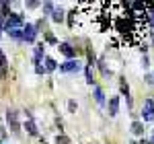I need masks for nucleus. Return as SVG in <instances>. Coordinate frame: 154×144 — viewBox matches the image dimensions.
I'll return each mask as SVG.
<instances>
[{
  "label": "nucleus",
  "mask_w": 154,
  "mask_h": 144,
  "mask_svg": "<svg viewBox=\"0 0 154 144\" xmlns=\"http://www.w3.org/2000/svg\"><path fill=\"white\" fill-rule=\"evenodd\" d=\"M21 25H23V19H21V14H17V12H11V14L6 17V31H11V29H21Z\"/></svg>",
  "instance_id": "f257e3e1"
},
{
  "label": "nucleus",
  "mask_w": 154,
  "mask_h": 144,
  "mask_svg": "<svg viewBox=\"0 0 154 144\" xmlns=\"http://www.w3.org/2000/svg\"><path fill=\"white\" fill-rule=\"evenodd\" d=\"M37 37V29L35 25H25L23 27V41H27V43H33Z\"/></svg>",
  "instance_id": "f03ea898"
},
{
  "label": "nucleus",
  "mask_w": 154,
  "mask_h": 144,
  "mask_svg": "<svg viewBox=\"0 0 154 144\" xmlns=\"http://www.w3.org/2000/svg\"><path fill=\"white\" fill-rule=\"evenodd\" d=\"M6 120H8V126H11L12 132H19V120H17V111L8 109V113H6Z\"/></svg>",
  "instance_id": "7ed1b4c3"
},
{
  "label": "nucleus",
  "mask_w": 154,
  "mask_h": 144,
  "mask_svg": "<svg viewBox=\"0 0 154 144\" xmlns=\"http://www.w3.org/2000/svg\"><path fill=\"white\" fill-rule=\"evenodd\" d=\"M60 52H62V54H64V56H66V58H68V60H74V56H76V49L72 48L70 43H60Z\"/></svg>",
  "instance_id": "20e7f679"
},
{
  "label": "nucleus",
  "mask_w": 154,
  "mask_h": 144,
  "mask_svg": "<svg viewBox=\"0 0 154 144\" xmlns=\"http://www.w3.org/2000/svg\"><path fill=\"white\" fill-rule=\"evenodd\" d=\"M144 120H146V121H152L154 120V105H152V101H146V103H144Z\"/></svg>",
  "instance_id": "39448f33"
},
{
  "label": "nucleus",
  "mask_w": 154,
  "mask_h": 144,
  "mask_svg": "<svg viewBox=\"0 0 154 144\" xmlns=\"http://www.w3.org/2000/svg\"><path fill=\"white\" fill-rule=\"evenodd\" d=\"M80 68V64L76 60H68V62H64L62 66H60V70L62 72H74V70H78Z\"/></svg>",
  "instance_id": "423d86ee"
},
{
  "label": "nucleus",
  "mask_w": 154,
  "mask_h": 144,
  "mask_svg": "<svg viewBox=\"0 0 154 144\" xmlns=\"http://www.w3.org/2000/svg\"><path fill=\"white\" fill-rule=\"evenodd\" d=\"M117 113H119V97H111V101H109V115L115 117Z\"/></svg>",
  "instance_id": "0eeeda50"
},
{
  "label": "nucleus",
  "mask_w": 154,
  "mask_h": 144,
  "mask_svg": "<svg viewBox=\"0 0 154 144\" xmlns=\"http://www.w3.org/2000/svg\"><path fill=\"white\" fill-rule=\"evenodd\" d=\"M131 132L136 134V136H142V134H144V126H142V121H134V124H131Z\"/></svg>",
  "instance_id": "6e6552de"
},
{
  "label": "nucleus",
  "mask_w": 154,
  "mask_h": 144,
  "mask_svg": "<svg viewBox=\"0 0 154 144\" xmlns=\"http://www.w3.org/2000/svg\"><path fill=\"white\" fill-rule=\"evenodd\" d=\"M51 19H54L56 23H62V21H64V11H62V8H54V12H51Z\"/></svg>",
  "instance_id": "1a4fd4ad"
},
{
  "label": "nucleus",
  "mask_w": 154,
  "mask_h": 144,
  "mask_svg": "<svg viewBox=\"0 0 154 144\" xmlns=\"http://www.w3.org/2000/svg\"><path fill=\"white\" fill-rule=\"evenodd\" d=\"M8 35L14 37V39H19V41H23V29H11Z\"/></svg>",
  "instance_id": "9d476101"
},
{
  "label": "nucleus",
  "mask_w": 154,
  "mask_h": 144,
  "mask_svg": "<svg viewBox=\"0 0 154 144\" xmlns=\"http://www.w3.org/2000/svg\"><path fill=\"white\" fill-rule=\"evenodd\" d=\"M95 99H97V103H105V95H103V91L99 89V86H95Z\"/></svg>",
  "instance_id": "9b49d317"
},
{
  "label": "nucleus",
  "mask_w": 154,
  "mask_h": 144,
  "mask_svg": "<svg viewBox=\"0 0 154 144\" xmlns=\"http://www.w3.org/2000/svg\"><path fill=\"white\" fill-rule=\"evenodd\" d=\"M56 68H58L56 60L54 58H45V70H56Z\"/></svg>",
  "instance_id": "f8f14e48"
},
{
  "label": "nucleus",
  "mask_w": 154,
  "mask_h": 144,
  "mask_svg": "<svg viewBox=\"0 0 154 144\" xmlns=\"http://www.w3.org/2000/svg\"><path fill=\"white\" fill-rule=\"evenodd\" d=\"M119 86H121V93L128 97V103L131 105V101H130V86H128V83H123V80H121V84H119Z\"/></svg>",
  "instance_id": "ddd939ff"
},
{
  "label": "nucleus",
  "mask_w": 154,
  "mask_h": 144,
  "mask_svg": "<svg viewBox=\"0 0 154 144\" xmlns=\"http://www.w3.org/2000/svg\"><path fill=\"white\" fill-rule=\"evenodd\" d=\"M25 128H27V132L31 134V136H37V128H35V124H33V121H27V124H25Z\"/></svg>",
  "instance_id": "4468645a"
},
{
  "label": "nucleus",
  "mask_w": 154,
  "mask_h": 144,
  "mask_svg": "<svg viewBox=\"0 0 154 144\" xmlns=\"http://www.w3.org/2000/svg\"><path fill=\"white\" fill-rule=\"evenodd\" d=\"M41 54H43V45H37L35 48V64L39 66V62H41Z\"/></svg>",
  "instance_id": "2eb2a0df"
},
{
  "label": "nucleus",
  "mask_w": 154,
  "mask_h": 144,
  "mask_svg": "<svg viewBox=\"0 0 154 144\" xmlns=\"http://www.w3.org/2000/svg\"><path fill=\"white\" fill-rule=\"evenodd\" d=\"M84 72H86V83L93 84V68H91V66H86V68H84Z\"/></svg>",
  "instance_id": "dca6fc26"
},
{
  "label": "nucleus",
  "mask_w": 154,
  "mask_h": 144,
  "mask_svg": "<svg viewBox=\"0 0 154 144\" xmlns=\"http://www.w3.org/2000/svg\"><path fill=\"white\" fill-rule=\"evenodd\" d=\"M86 56H88V62H91V64H88V66H91V68H93V64H95V60H97L95 52H91V49H88V52H86Z\"/></svg>",
  "instance_id": "f3484780"
},
{
  "label": "nucleus",
  "mask_w": 154,
  "mask_h": 144,
  "mask_svg": "<svg viewBox=\"0 0 154 144\" xmlns=\"http://www.w3.org/2000/svg\"><path fill=\"white\" fill-rule=\"evenodd\" d=\"M43 11L48 12V14H51V12H54V4H51V2H45V4H43Z\"/></svg>",
  "instance_id": "a211bd4d"
},
{
  "label": "nucleus",
  "mask_w": 154,
  "mask_h": 144,
  "mask_svg": "<svg viewBox=\"0 0 154 144\" xmlns=\"http://www.w3.org/2000/svg\"><path fill=\"white\" fill-rule=\"evenodd\" d=\"M56 144H70V140H68L66 136H58V138H56Z\"/></svg>",
  "instance_id": "6ab92c4d"
},
{
  "label": "nucleus",
  "mask_w": 154,
  "mask_h": 144,
  "mask_svg": "<svg viewBox=\"0 0 154 144\" xmlns=\"http://www.w3.org/2000/svg\"><path fill=\"white\" fill-rule=\"evenodd\" d=\"M4 66H6V56L0 54V68H4Z\"/></svg>",
  "instance_id": "aec40b11"
},
{
  "label": "nucleus",
  "mask_w": 154,
  "mask_h": 144,
  "mask_svg": "<svg viewBox=\"0 0 154 144\" xmlns=\"http://www.w3.org/2000/svg\"><path fill=\"white\" fill-rule=\"evenodd\" d=\"M76 107H78L76 101H70V103H68V109H70V111H76Z\"/></svg>",
  "instance_id": "412c9836"
},
{
  "label": "nucleus",
  "mask_w": 154,
  "mask_h": 144,
  "mask_svg": "<svg viewBox=\"0 0 154 144\" xmlns=\"http://www.w3.org/2000/svg\"><path fill=\"white\" fill-rule=\"evenodd\" d=\"M35 70H37V74H45V72H48L43 66H35Z\"/></svg>",
  "instance_id": "4be33fe9"
},
{
  "label": "nucleus",
  "mask_w": 154,
  "mask_h": 144,
  "mask_svg": "<svg viewBox=\"0 0 154 144\" xmlns=\"http://www.w3.org/2000/svg\"><path fill=\"white\" fill-rule=\"evenodd\" d=\"M146 83H148V84L154 83V76H152V74H146Z\"/></svg>",
  "instance_id": "5701e85b"
},
{
  "label": "nucleus",
  "mask_w": 154,
  "mask_h": 144,
  "mask_svg": "<svg viewBox=\"0 0 154 144\" xmlns=\"http://www.w3.org/2000/svg\"><path fill=\"white\" fill-rule=\"evenodd\" d=\"M45 39H48L49 43H56V37H54V35H49V33H48V35H45Z\"/></svg>",
  "instance_id": "b1692460"
},
{
  "label": "nucleus",
  "mask_w": 154,
  "mask_h": 144,
  "mask_svg": "<svg viewBox=\"0 0 154 144\" xmlns=\"http://www.w3.org/2000/svg\"><path fill=\"white\" fill-rule=\"evenodd\" d=\"M27 6H29V8H37V6H39V2H27Z\"/></svg>",
  "instance_id": "393cba45"
},
{
  "label": "nucleus",
  "mask_w": 154,
  "mask_h": 144,
  "mask_svg": "<svg viewBox=\"0 0 154 144\" xmlns=\"http://www.w3.org/2000/svg\"><path fill=\"white\" fill-rule=\"evenodd\" d=\"M140 144H150V142H144V140H142V142H140Z\"/></svg>",
  "instance_id": "a878e982"
},
{
  "label": "nucleus",
  "mask_w": 154,
  "mask_h": 144,
  "mask_svg": "<svg viewBox=\"0 0 154 144\" xmlns=\"http://www.w3.org/2000/svg\"><path fill=\"white\" fill-rule=\"evenodd\" d=\"M150 144H154V138H152V142H150Z\"/></svg>",
  "instance_id": "bb28decb"
}]
</instances>
